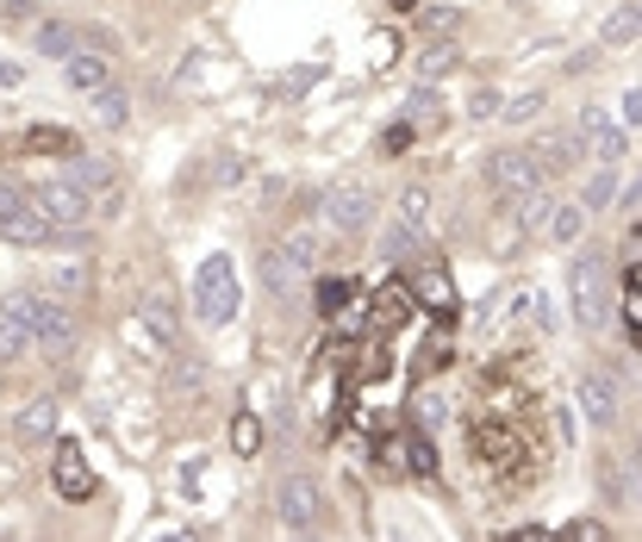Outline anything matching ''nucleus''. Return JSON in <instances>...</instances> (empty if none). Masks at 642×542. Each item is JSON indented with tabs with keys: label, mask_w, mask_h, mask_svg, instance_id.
<instances>
[{
	"label": "nucleus",
	"mask_w": 642,
	"mask_h": 542,
	"mask_svg": "<svg viewBox=\"0 0 642 542\" xmlns=\"http://www.w3.org/2000/svg\"><path fill=\"white\" fill-rule=\"evenodd\" d=\"M13 319H25V331H31V344H44L50 356H69L75 349V312L63 306V299H50V294H20L13 306H7Z\"/></svg>",
	"instance_id": "1"
},
{
	"label": "nucleus",
	"mask_w": 642,
	"mask_h": 542,
	"mask_svg": "<svg viewBox=\"0 0 642 542\" xmlns=\"http://www.w3.org/2000/svg\"><path fill=\"white\" fill-rule=\"evenodd\" d=\"M194 306L206 324H231L237 319V306H244V294H237V269H231V256H206V269L194 274Z\"/></svg>",
	"instance_id": "2"
},
{
	"label": "nucleus",
	"mask_w": 642,
	"mask_h": 542,
	"mask_svg": "<svg viewBox=\"0 0 642 542\" xmlns=\"http://www.w3.org/2000/svg\"><path fill=\"white\" fill-rule=\"evenodd\" d=\"M0 237L7 244H20V249H38L56 237V224L31 206V194L25 188H13V181H0Z\"/></svg>",
	"instance_id": "3"
},
{
	"label": "nucleus",
	"mask_w": 642,
	"mask_h": 542,
	"mask_svg": "<svg viewBox=\"0 0 642 542\" xmlns=\"http://www.w3.org/2000/svg\"><path fill=\"white\" fill-rule=\"evenodd\" d=\"M568 294H574V319H580V331H599V324L612 319V299H605V262H599L593 249H580V262L568 269Z\"/></svg>",
	"instance_id": "4"
},
{
	"label": "nucleus",
	"mask_w": 642,
	"mask_h": 542,
	"mask_svg": "<svg viewBox=\"0 0 642 542\" xmlns=\"http://www.w3.org/2000/svg\"><path fill=\"white\" fill-rule=\"evenodd\" d=\"M312 262H319V237H312V231H294L281 249L262 256V281H269L274 294H287V287H299V281L312 274Z\"/></svg>",
	"instance_id": "5"
},
{
	"label": "nucleus",
	"mask_w": 642,
	"mask_h": 542,
	"mask_svg": "<svg viewBox=\"0 0 642 542\" xmlns=\"http://www.w3.org/2000/svg\"><path fill=\"white\" fill-rule=\"evenodd\" d=\"M487 181H493L499 194H537L549 181V169L530 150H493V156H487Z\"/></svg>",
	"instance_id": "6"
},
{
	"label": "nucleus",
	"mask_w": 642,
	"mask_h": 542,
	"mask_svg": "<svg viewBox=\"0 0 642 542\" xmlns=\"http://www.w3.org/2000/svg\"><path fill=\"white\" fill-rule=\"evenodd\" d=\"M31 206H38L50 224H63V231H69V224H88V212H94L88 194H81V181H38V188H31Z\"/></svg>",
	"instance_id": "7"
},
{
	"label": "nucleus",
	"mask_w": 642,
	"mask_h": 542,
	"mask_svg": "<svg viewBox=\"0 0 642 542\" xmlns=\"http://www.w3.org/2000/svg\"><path fill=\"white\" fill-rule=\"evenodd\" d=\"M281 524H287V530H319L324 524V493H319L312 474L281 480Z\"/></svg>",
	"instance_id": "8"
},
{
	"label": "nucleus",
	"mask_w": 642,
	"mask_h": 542,
	"mask_svg": "<svg viewBox=\"0 0 642 542\" xmlns=\"http://www.w3.org/2000/svg\"><path fill=\"white\" fill-rule=\"evenodd\" d=\"M580 418L593 424V430H612V424H618V380L605 369L580 374Z\"/></svg>",
	"instance_id": "9"
},
{
	"label": "nucleus",
	"mask_w": 642,
	"mask_h": 542,
	"mask_svg": "<svg viewBox=\"0 0 642 542\" xmlns=\"http://www.w3.org/2000/svg\"><path fill=\"white\" fill-rule=\"evenodd\" d=\"M374 212V194L362 181H337L331 194H324V224H337V231H362Z\"/></svg>",
	"instance_id": "10"
},
{
	"label": "nucleus",
	"mask_w": 642,
	"mask_h": 542,
	"mask_svg": "<svg viewBox=\"0 0 642 542\" xmlns=\"http://www.w3.org/2000/svg\"><path fill=\"white\" fill-rule=\"evenodd\" d=\"M624 144H630V131L612 125L605 113H587V119L574 125V150H593V156H605V163H618Z\"/></svg>",
	"instance_id": "11"
},
{
	"label": "nucleus",
	"mask_w": 642,
	"mask_h": 542,
	"mask_svg": "<svg viewBox=\"0 0 642 542\" xmlns=\"http://www.w3.org/2000/svg\"><path fill=\"white\" fill-rule=\"evenodd\" d=\"M63 75H69L75 94H100V88H113V63L94 56V50H69V56H63Z\"/></svg>",
	"instance_id": "12"
},
{
	"label": "nucleus",
	"mask_w": 642,
	"mask_h": 542,
	"mask_svg": "<svg viewBox=\"0 0 642 542\" xmlns=\"http://www.w3.org/2000/svg\"><path fill=\"white\" fill-rule=\"evenodd\" d=\"M56 493L63 499H88L94 493V474H88V462H81V449L63 443V455H56Z\"/></svg>",
	"instance_id": "13"
},
{
	"label": "nucleus",
	"mask_w": 642,
	"mask_h": 542,
	"mask_svg": "<svg viewBox=\"0 0 642 542\" xmlns=\"http://www.w3.org/2000/svg\"><path fill=\"white\" fill-rule=\"evenodd\" d=\"M637 31H642V7L637 0H624V7H612V20H605V44H637Z\"/></svg>",
	"instance_id": "14"
},
{
	"label": "nucleus",
	"mask_w": 642,
	"mask_h": 542,
	"mask_svg": "<svg viewBox=\"0 0 642 542\" xmlns=\"http://www.w3.org/2000/svg\"><path fill=\"white\" fill-rule=\"evenodd\" d=\"M13 430H20L25 443H38V437H50V430H56V405H50V399H38V405H25L20 418H13Z\"/></svg>",
	"instance_id": "15"
},
{
	"label": "nucleus",
	"mask_w": 642,
	"mask_h": 542,
	"mask_svg": "<svg viewBox=\"0 0 642 542\" xmlns=\"http://www.w3.org/2000/svg\"><path fill=\"white\" fill-rule=\"evenodd\" d=\"M587 231V206H549V237L555 244H580Z\"/></svg>",
	"instance_id": "16"
},
{
	"label": "nucleus",
	"mask_w": 642,
	"mask_h": 542,
	"mask_svg": "<svg viewBox=\"0 0 642 542\" xmlns=\"http://www.w3.org/2000/svg\"><path fill=\"white\" fill-rule=\"evenodd\" d=\"M31 44L44 50V56H69V50H75V25H63V20H44L38 31H31Z\"/></svg>",
	"instance_id": "17"
},
{
	"label": "nucleus",
	"mask_w": 642,
	"mask_h": 542,
	"mask_svg": "<svg viewBox=\"0 0 642 542\" xmlns=\"http://www.w3.org/2000/svg\"><path fill=\"white\" fill-rule=\"evenodd\" d=\"M25 349H31V331H25V319L0 312V362H20Z\"/></svg>",
	"instance_id": "18"
},
{
	"label": "nucleus",
	"mask_w": 642,
	"mask_h": 542,
	"mask_svg": "<svg viewBox=\"0 0 642 542\" xmlns=\"http://www.w3.org/2000/svg\"><path fill=\"white\" fill-rule=\"evenodd\" d=\"M138 312H144V324L163 337V344L175 337V312H169V299H163V294H144V299H138Z\"/></svg>",
	"instance_id": "19"
},
{
	"label": "nucleus",
	"mask_w": 642,
	"mask_h": 542,
	"mask_svg": "<svg viewBox=\"0 0 642 542\" xmlns=\"http://www.w3.org/2000/svg\"><path fill=\"white\" fill-rule=\"evenodd\" d=\"M88 100H94V119L100 125H125V119H131V100H125L119 88H100V94H88Z\"/></svg>",
	"instance_id": "20"
},
{
	"label": "nucleus",
	"mask_w": 642,
	"mask_h": 542,
	"mask_svg": "<svg viewBox=\"0 0 642 542\" xmlns=\"http://www.w3.org/2000/svg\"><path fill=\"white\" fill-rule=\"evenodd\" d=\"M406 119H412V125H431V131H437V125H444V100L431 94V88H419V94H412V106H406Z\"/></svg>",
	"instance_id": "21"
},
{
	"label": "nucleus",
	"mask_w": 642,
	"mask_h": 542,
	"mask_svg": "<svg viewBox=\"0 0 642 542\" xmlns=\"http://www.w3.org/2000/svg\"><path fill=\"white\" fill-rule=\"evenodd\" d=\"M424 219H431V194H424V188H406V194H399V224L424 231Z\"/></svg>",
	"instance_id": "22"
},
{
	"label": "nucleus",
	"mask_w": 642,
	"mask_h": 542,
	"mask_svg": "<svg viewBox=\"0 0 642 542\" xmlns=\"http://www.w3.org/2000/svg\"><path fill=\"white\" fill-rule=\"evenodd\" d=\"M412 244H419V231H412V224H394V231L381 237V256H387V262H406V256H412Z\"/></svg>",
	"instance_id": "23"
},
{
	"label": "nucleus",
	"mask_w": 642,
	"mask_h": 542,
	"mask_svg": "<svg viewBox=\"0 0 642 542\" xmlns=\"http://www.w3.org/2000/svg\"><path fill=\"white\" fill-rule=\"evenodd\" d=\"M512 219H518V224H543L549 219V199L543 194H512Z\"/></svg>",
	"instance_id": "24"
},
{
	"label": "nucleus",
	"mask_w": 642,
	"mask_h": 542,
	"mask_svg": "<svg viewBox=\"0 0 642 542\" xmlns=\"http://www.w3.org/2000/svg\"><path fill=\"white\" fill-rule=\"evenodd\" d=\"M419 294H424V299H437V306H449V281H444V269H419Z\"/></svg>",
	"instance_id": "25"
},
{
	"label": "nucleus",
	"mask_w": 642,
	"mask_h": 542,
	"mask_svg": "<svg viewBox=\"0 0 642 542\" xmlns=\"http://www.w3.org/2000/svg\"><path fill=\"white\" fill-rule=\"evenodd\" d=\"M424 75H444V69H455V44H437V50H424V63H419Z\"/></svg>",
	"instance_id": "26"
},
{
	"label": "nucleus",
	"mask_w": 642,
	"mask_h": 542,
	"mask_svg": "<svg viewBox=\"0 0 642 542\" xmlns=\"http://www.w3.org/2000/svg\"><path fill=\"white\" fill-rule=\"evenodd\" d=\"M537 113H543V94H530V100H512V106H505V119H512V125L537 119Z\"/></svg>",
	"instance_id": "27"
},
{
	"label": "nucleus",
	"mask_w": 642,
	"mask_h": 542,
	"mask_svg": "<svg viewBox=\"0 0 642 542\" xmlns=\"http://www.w3.org/2000/svg\"><path fill=\"white\" fill-rule=\"evenodd\" d=\"M618 194V175L605 169V175H593V188H587V199H593V206H605V199Z\"/></svg>",
	"instance_id": "28"
},
{
	"label": "nucleus",
	"mask_w": 642,
	"mask_h": 542,
	"mask_svg": "<svg viewBox=\"0 0 642 542\" xmlns=\"http://www.w3.org/2000/svg\"><path fill=\"white\" fill-rule=\"evenodd\" d=\"M344 299H349V281H324V287H319V306H324V312H337Z\"/></svg>",
	"instance_id": "29"
},
{
	"label": "nucleus",
	"mask_w": 642,
	"mask_h": 542,
	"mask_svg": "<svg viewBox=\"0 0 642 542\" xmlns=\"http://www.w3.org/2000/svg\"><path fill=\"white\" fill-rule=\"evenodd\" d=\"M25 150H69V138H63V131H31Z\"/></svg>",
	"instance_id": "30"
},
{
	"label": "nucleus",
	"mask_w": 642,
	"mask_h": 542,
	"mask_svg": "<svg viewBox=\"0 0 642 542\" xmlns=\"http://www.w3.org/2000/svg\"><path fill=\"white\" fill-rule=\"evenodd\" d=\"M444 412H449V399H444V393H424V399H419V418H424V424H437Z\"/></svg>",
	"instance_id": "31"
},
{
	"label": "nucleus",
	"mask_w": 642,
	"mask_h": 542,
	"mask_svg": "<svg viewBox=\"0 0 642 542\" xmlns=\"http://www.w3.org/2000/svg\"><path fill=\"white\" fill-rule=\"evenodd\" d=\"M412 468H419V474H437V449L424 443V437L412 443Z\"/></svg>",
	"instance_id": "32"
},
{
	"label": "nucleus",
	"mask_w": 642,
	"mask_h": 542,
	"mask_svg": "<svg viewBox=\"0 0 642 542\" xmlns=\"http://www.w3.org/2000/svg\"><path fill=\"white\" fill-rule=\"evenodd\" d=\"M256 443H262V437H256V418H237V449L256 455Z\"/></svg>",
	"instance_id": "33"
},
{
	"label": "nucleus",
	"mask_w": 642,
	"mask_h": 542,
	"mask_svg": "<svg viewBox=\"0 0 642 542\" xmlns=\"http://www.w3.org/2000/svg\"><path fill=\"white\" fill-rule=\"evenodd\" d=\"M624 125H630V131H637V125H642V94H637V88L624 94Z\"/></svg>",
	"instance_id": "34"
},
{
	"label": "nucleus",
	"mask_w": 642,
	"mask_h": 542,
	"mask_svg": "<svg viewBox=\"0 0 642 542\" xmlns=\"http://www.w3.org/2000/svg\"><path fill=\"white\" fill-rule=\"evenodd\" d=\"M81 287V269H56V294H75Z\"/></svg>",
	"instance_id": "35"
},
{
	"label": "nucleus",
	"mask_w": 642,
	"mask_h": 542,
	"mask_svg": "<svg viewBox=\"0 0 642 542\" xmlns=\"http://www.w3.org/2000/svg\"><path fill=\"white\" fill-rule=\"evenodd\" d=\"M20 81H25L20 63H0V88H20Z\"/></svg>",
	"instance_id": "36"
},
{
	"label": "nucleus",
	"mask_w": 642,
	"mask_h": 542,
	"mask_svg": "<svg viewBox=\"0 0 642 542\" xmlns=\"http://www.w3.org/2000/svg\"><path fill=\"white\" fill-rule=\"evenodd\" d=\"M518 542H549V537H518Z\"/></svg>",
	"instance_id": "37"
}]
</instances>
